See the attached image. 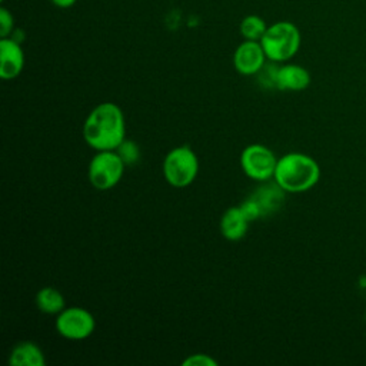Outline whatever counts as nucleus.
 I'll use <instances>...</instances> for the list:
<instances>
[{"label": "nucleus", "mask_w": 366, "mask_h": 366, "mask_svg": "<svg viewBox=\"0 0 366 366\" xmlns=\"http://www.w3.org/2000/svg\"><path fill=\"white\" fill-rule=\"evenodd\" d=\"M83 137L96 152L116 150L126 139V123L122 109L110 102L96 106L84 120Z\"/></svg>", "instance_id": "obj_1"}, {"label": "nucleus", "mask_w": 366, "mask_h": 366, "mask_svg": "<svg viewBox=\"0 0 366 366\" xmlns=\"http://www.w3.org/2000/svg\"><path fill=\"white\" fill-rule=\"evenodd\" d=\"M273 179L285 192L302 193L316 186L320 179V167L312 156L292 152L277 159Z\"/></svg>", "instance_id": "obj_2"}, {"label": "nucleus", "mask_w": 366, "mask_h": 366, "mask_svg": "<svg viewBox=\"0 0 366 366\" xmlns=\"http://www.w3.org/2000/svg\"><path fill=\"white\" fill-rule=\"evenodd\" d=\"M302 34L297 26L292 21L280 20L267 26L260 44L266 53L267 60L273 63H283L290 60L300 49Z\"/></svg>", "instance_id": "obj_3"}, {"label": "nucleus", "mask_w": 366, "mask_h": 366, "mask_svg": "<svg viewBox=\"0 0 366 366\" xmlns=\"http://www.w3.org/2000/svg\"><path fill=\"white\" fill-rule=\"evenodd\" d=\"M199 172V160L189 146L172 149L163 160V174L166 182L173 187H187L192 184Z\"/></svg>", "instance_id": "obj_4"}, {"label": "nucleus", "mask_w": 366, "mask_h": 366, "mask_svg": "<svg viewBox=\"0 0 366 366\" xmlns=\"http://www.w3.org/2000/svg\"><path fill=\"white\" fill-rule=\"evenodd\" d=\"M124 167L126 164L116 150H100L89 163V182L99 190H109L120 182Z\"/></svg>", "instance_id": "obj_5"}, {"label": "nucleus", "mask_w": 366, "mask_h": 366, "mask_svg": "<svg viewBox=\"0 0 366 366\" xmlns=\"http://www.w3.org/2000/svg\"><path fill=\"white\" fill-rule=\"evenodd\" d=\"M276 164L277 157L263 144H249L240 154V166L244 174L256 182H267L273 179Z\"/></svg>", "instance_id": "obj_6"}, {"label": "nucleus", "mask_w": 366, "mask_h": 366, "mask_svg": "<svg viewBox=\"0 0 366 366\" xmlns=\"http://www.w3.org/2000/svg\"><path fill=\"white\" fill-rule=\"evenodd\" d=\"M96 327L94 316L79 306L64 307L56 319V330L69 340L87 339Z\"/></svg>", "instance_id": "obj_7"}, {"label": "nucleus", "mask_w": 366, "mask_h": 366, "mask_svg": "<svg viewBox=\"0 0 366 366\" xmlns=\"http://www.w3.org/2000/svg\"><path fill=\"white\" fill-rule=\"evenodd\" d=\"M266 59L267 57L260 41L244 40L234 50L233 64L237 73L243 76H252L257 74L263 69Z\"/></svg>", "instance_id": "obj_8"}, {"label": "nucleus", "mask_w": 366, "mask_h": 366, "mask_svg": "<svg viewBox=\"0 0 366 366\" xmlns=\"http://www.w3.org/2000/svg\"><path fill=\"white\" fill-rule=\"evenodd\" d=\"M24 67V51L20 41L14 37H1L0 40V77L11 80L17 77Z\"/></svg>", "instance_id": "obj_9"}, {"label": "nucleus", "mask_w": 366, "mask_h": 366, "mask_svg": "<svg viewBox=\"0 0 366 366\" xmlns=\"http://www.w3.org/2000/svg\"><path fill=\"white\" fill-rule=\"evenodd\" d=\"M310 84V73L300 64L286 63L276 70V89L300 92Z\"/></svg>", "instance_id": "obj_10"}, {"label": "nucleus", "mask_w": 366, "mask_h": 366, "mask_svg": "<svg viewBox=\"0 0 366 366\" xmlns=\"http://www.w3.org/2000/svg\"><path fill=\"white\" fill-rule=\"evenodd\" d=\"M249 220L242 212L240 206L227 209L220 219V232L224 239L237 242L244 237L249 226Z\"/></svg>", "instance_id": "obj_11"}, {"label": "nucleus", "mask_w": 366, "mask_h": 366, "mask_svg": "<svg viewBox=\"0 0 366 366\" xmlns=\"http://www.w3.org/2000/svg\"><path fill=\"white\" fill-rule=\"evenodd\" d=\"M46 359L37 343L23 340L13 346L9 355V365L11 366H44Z\"/></svg>", "instance_id": "obj_12"}, {"label": "nucleus", "mask_w": 366, "mask_h": 366, "mask_svg": "<svg viewBox=\"0 0 366 366\" xmlns=\"http://www.w3.org/2000/svg\"><path fill=\"white\" fill-rule=\"evenodd\" d=\"M283 193H285V190L274 182V183L264 184L260 189H257V192L252 197L259 204L262 216H264V214L274 212L276 209H279L282 206V202L285 199Z\"/></svg>", "instance_id": "obj_13"}, {"label": "nucleus", "mask_w": 366, "mask_h": 366, "mask_svg": "<svg viewBox=\"0 0 366 366\" xmlns=\"http://www.w3.org/2000/svg\"><path fill=\"white\" fill-rule=\"evenodd\" d=\"M34 300L39 310L46 315H59L66 307L63 295L51 286L41 287L37 292Z\"/></svg>", "instance_id": "obj_14"}, {"label": "nucleus", "mask_w": 366, "mask_h": 366, "mask_svg": "<svg viewBox=\"0 0 366 366\" xmlns=\"http://www.w3.org/2000/svg\"><path fill=\"white\" fill-rule=\"evenodd\" d=\"M266 29H267L266 21L257 14H249V16L243 17V20L240 21V26H239V31L243 36V39L254 40V41H260Z\"/></svg>", "instance_id": "obj_15"}, {"label": "nucleus", "mask_w": 366, "mask_h": 366, "mask_svg": "<svg viewBox=\"0 0 366 366\" xmlns=\"http://www.w3.org/2000/svg\"><path fill=\"white\" fill-rule=\"evenodd\" d=\"M116 152L119 153V156L122 157V160L124 162L126 166H132V164H136L140 159V150H139V146L132 142V140H127L124 139L119 147L116 149Z\"/></svg>", "instance_id": "obj_16"}, {"label": "nucleus", "mask_w": 366, "mask_h": 366, "mask_svg": "<svg viewBox=\"0 0 366 366\" xmlns=\"http://www.w3.org/2000/svg\"><path fill=\"white\" fill-rule=\"evenodd\" d=\"M13 30H14L13 14L6 7H1L0 9V36L10 37Z\"/></svg>", "instance_id": "obj_17"}, {"label": "nucleus", "mask_w": 366, "mask_h": 366, "mask_svg": "<svg viewBox=\"0 0 366 366\" xmlns=\"http://www.w3.org/2000/svg\"><path fill=\"white\" fill-rule=\"evenodd\" d=\"M240 209H242V212L244 213V216L247 217L249 222H253V220H256L257 217L262 216L260 207H259V204L256 203V200H254L252 196H250L249 199H246V200L240 204Z\"/></svg>", "instance_id": "obj_18"}, {"label": "nucleus", "mask_w": 366, "mask_h": 366, "mask_svg": "<svg viewBox=\"0 0 366 366\" xmlns=\"http://www.w3.org/2000/svg\"><path fill=\"white\" fill-rule=\"evenodd\" d=\"M184 366H216L217 360H214L213 357L203 355V353H196V355H190L187 359L183 360Z\"/></svg>", "instance_id": "obj_19"}, {"label": "nucleus", "mask_w": 366, "mask_h": 366, "mask_svg": "<svg viewBox=\"0 0 366 366\" xmlns=\"http://www.w3.org/2000/svg\"><path fill=\"white\" fill-rule=\"evenodd\" d=\"M53 3V6L59 7V9H69L71 6L76 4L77 0H50Z\"/></svg>", "instance_id": "obj_20"}, {"label": "nucleus", "mask_w": 366, "mask_h": 366, "mask_svg": "<svg viewBox=\"0 0 366 366\" xmlns=\"http://www.w3.org/2000/svg\"><path fill=\"white\" fill-rule=\"evenodd\" d=\"M0 1H3V0H0Z\"/></svg>", "instance_id": "obj_21"}]
</instances>
